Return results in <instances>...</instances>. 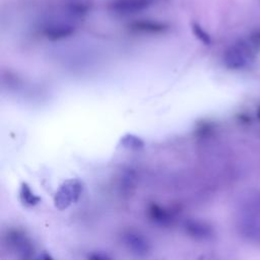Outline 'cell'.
Segmentation results:
<instances>
[{
    "mask_svg": "<svg viewBox=\"0 0 260 260\" xmlns=\"http://www.w3.org/2000/svg\"><path fill=\"white\" fill-rule=\"evenodd\" d=\"M89 258L95 259V260H97V259H99V260H105V259H109L110 257H109L107 254L103 253V252H99V253H98V252H95L94 254L90 255Z\"/></svg>",
    "mask_w": 260,
    "mask_h": 260,
    "instance_id": "cell-10",
    "label": "cell"
},
{
    "mask_svg": "<svg viewBox=\"0 0 260 260\" xmlns=\"http://www.w3.org/2000/svg\"><path fill=\"white\" fill-rule=\"evenodd\" d=\"M148 216L151 219L152 222H154L158 225H162V226H167L169 224H171L172 222V215L169 211L165 210L164 207L152 203L150 204V206L148 207Z\"/></svg>",
    "mask_w": 260,
    "mask_h": 260,
    "instance_id": "cell-6",
    "label": "cell"
},
{
    "mask_svg": "<svg viewBox=\"0 0 260 260\" xmlns=\"http://www.w3.org/2000/svg\"><path fill=\"white\" fill-rule=\"evenodd\" d=\"M192 32L197 37V39L200 40L203 44L210 45L212 43L211 36L197 23L192 24Z\"/></svg>",
    "mask_w": 260,
    "mask_h": 260,
    "instance_id": "cell-9",
    "label": "cell"
},
{
    "mask_svg": "<svg viewBox=\"0 0 260 260\" xmlns=\"http://www.w3.org/2000/svg\"><path fill=\"white\" fill-rule=\"evenodd\" d=\"M9 245L23 258H29L34 252V247L30 239L21 231H11L8 235Z\"/></svg>",
    "mask_w": 260,
    "mask_h": 260,
    "instance_id": "cell-4",
    "label": "cell"
},
{
    "mask_svg": "<svg viewBox=\"0 0 260 260\" xmlns=\"http://www.w3.org/2000/svg\"><path fill=\"white\" fill-rule=\"evenodd\" d=\"M253 58L254 54L251 47L247 44L239 43L226 51L224 62L228 68L238 70L246 67Z\"/></svg>",
    "mask_w": 260,
    "mask_h": 260,
    "instance_id": "cell-1",
    "label": "cell"
},
{
    "mask_svg": "<svg viewBox=\"0 0 260 260\" xmlns=\"http://www.w3.org/2000/svg\"><path fill=\"white\" fill-rule=\"evenodd\" d=\"M82 192V185L76 179H70L65 181L56 192L54 202L55 206L63 211L70 206L72 203L76 202L80 197Z\"/></svg>",
    "mask_w": 260,
    "mask_h": 260,
    "instance_id": "cell-2",
    "label": "cell"
},
{
    "mask_svg": "<svg viewBox=\"0 0 260 260\" xmlns=\"http://www.w3.org/2000/svg\"><path fill=\"white\" fill-rule=\"evenodd\" d=\"M256 116H257V118L260 120V108H258V110H257V112H256Z\"/></svg>",
    "mask_w": 260,
    "mask_h": 260,
    "instance_id": "cell-11",
    "label": "cell"
},
{
    "mask_svg": "<svg viewBox=\"0 0 260 260\" xmlns=\"http://www.w3.org/2000/svg\"><path fill=\"white\" fill-rule=\"evenodd\" d=\"M20 198L26 206H35L41 201V198L32 191L27 183H23L21 186Z\"/></svg>",
    "mask_w": 260,
    "mask_h": 260,
    "instance_id": "cell-7",
    "label": "cell"
},
{
    "mask_svg": "<svg viewBox=\"0 0 260 260\" xmlns=\"http://www.w3.org/2000/svg\"><path fill=\"white\" fill-rule=\"evenodd\" d=\"M121 143L124 147H127V148H131V149H139V148H142L143 147V141L133 135V134H127L125 136H123L121 138Z\"/></svg>",
    "mask_w": 260,
    "mask_h": 260,
    "instance_id": "cell-8",
    "label": "cell"
},
{
    "mask_svg": "<svg viewBox=\"0 0 260 260\" xmlns=\"http://www.w3.org/2000/svg\"><path fill=\"white\" fill-rule=\"evenodd\" d=\"M184 227L187 234L198 240H206L213 236V229L202 222L187 221Z\"/></svg>",
    "mask_w": 260,
    "mask_h": 260,
    "instance_id": "cell-5",
    "label": "cell"
},
{
    "mask_svg": "<svg viewBox=\"0 0 260 260\" xmlns=\"http://www.w3.org/2000/svg\"><path fill=\"white\" fill-rule=\"evenodd\" d=\"M125 247L137 256H145L150 252V243L148 240L136 231H127L122 236Z\"/></svg>",
    "mask_w": 260,
    "mask_h": 260,
    "instance_id": "cell-3",
    "label": "cell"
}]
</instances>
